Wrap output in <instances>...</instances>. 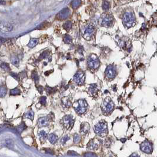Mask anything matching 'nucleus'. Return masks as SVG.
Instances as JSON below:
<instances>
[{
	"label": "nucleus",
	"mask_w": 157,
	"mask_h": 157,
	"mask_svg": "<svg viewBox=\"0 0 157 157\" xmlns=\"http://www.w3.org/2000/svg\"><path fill=\"white\" fill-rule=\"evenodd\" d=\"M101 108L102 113L104 115H110L115 109V103L111 98L109 97H107L103 100Z\"/></svg>",
	"instance_id": "nucleus-1"
},
{
	"label": "nucleus",
	"mask_w": 157,
	"mask_h": 157,
	"mask_svg": "<svg viewBox=\"0 0 157 157\" xmlns=\"http://www.w3.org/2000/svg\"><path fill=\"white\" fill-rule=\"evenodd\" d=\"M94 132L99 137H106L108 134V128L107 122L105 120L99 121L94 128Z\"/></svg>",
	"instance_id": "nucleus-2"
},
{
	"label": "nucleus",
	"mask_w": 157,
	"mask_h": 157,
	"mask_svg": "<svg viewBox=\"0 0 157 157\" xmlns=\"http://www.w3.org/2000/svg\"><path fill=\"white\" fill-rule=\"evenodd\" d=\"M76 113L78 115H83L86 112L88 108V103L85 99H79L75 102L72 105Z\"/></svg>",
	"instance_id": "nucleus-3"
},
{
	"label": "nucleus",
	"mask_w": 157,
	"mask_h": 157,
	"mask_svg": "<svg viewBox=\"0 0 157 157\" xmlns=\"http://www.w3.org/2000/svg\"><path fill=\"white\" fill-rule=\"evenodd\" d=\"M75 119L73 116L71 115H67L63 117L61 120V123L64 128L67 130H71L74 125Z\"/></svg>",
	"instance_id": "nucleus-4"
},
{
	"label": "nucleus",
	"mask_w": 157,
	"mask_h": 157,
	"mask_svg": "<svg viewBox=\"0 0 157 157\" xmlns=\"http://www.w3.org/2000/svg\"><path fill=\"white\" fill-rule=\"evenodd\" d=\"M140 149L145 154H151L153 152V144L149 140L145 139L140 144Z\"/></svg>",
	"instance_id": "nucleus-5"
},
{
	"label": "nucleus",
	"mask_w": 157,
	"mask_h": 157,
	"mask_svg": "<svg viewBox=\"0 0 157 157\" xmlns=\"http://www.w3.org/2000/svg\"><path fill=\"white\" fill-rule=\"evenodd\" d=\"M101 144V141L99 138H94L89 141L87 145V148L89 150L97 151L100 148Z\"/></svg>",
	"instance_id": "nucleus-6"
},
{
	"label": "nucleus",
	"mask_w": 157,
	"mask_h": 157,
	"mask_svg": "<svg viewBox=\"0 0 157 157\" xmlns=\"http://www.w3.org/2000/svg\"><path fill=\"white\" fill-rule=\"evenodd\" d=\"M74 81L78 85H83L85 81V73L82 70H79L74 76Z\"/></svg>",
	"instance_id": "nucleus-7"
},
{
	"label": "nucleus",
	"mask_w": 157,
	"mask_h": 157,
	"mask_svg": "<svg viewBox=\"0 0 157 157\" xmlns=\"http://www.w3.org/2000/svg\"><path fill=\"white\" fill-rule=\"evenodd\" d=\"M70 14V11L68 8H64L61 11L58 13L56 15V18L57 20H63L67 18Z\"/></svg>",
	"instance_id": "nucleus-8"
},
{
	"label": "nucleus",
	"mask_w": 157,
	"mask_h": 157,
	"mask_svg": "<svg viewBox=\"0 0 157 157\" xmlns=\"http://www.w3.org/2000/svg\"><path fill=\"white\" fill-rule=\"evenodd\" d=\"M51 117H45L40 118L37 121L38 126L39 127H42V126H47L49 125L50 121L51 119Z\"/></svg>",
	"instance_id": "nucleus-9"
},
{
	"label": "nucleus",
	"mask_w": 157,
	"mask_h": 157,
	"mask_svg": "<svg viewBox=\"0 0 157 157\" xmlns=\"http://www.w3.org/2000/svg\"><path fill=\"white\" fill-rule=\"evenodd\" d=\"M90 130V125L88 122H84L81 124L80 126V131L81 134L83 135H87Z\"/></svg>",
	"instance_id": "nucleus-10"
},
{
	"label": "nucleus",
	"mask_w": 157,
	"mask_h": 157,
	"mask_svg": "<svg viewBox=\"0 0 157 157\" xmlns=\"http://www.w3.org/2000/svg\"><path fill=\"white\" fill-rule=\"evenodd\" d=\"M88 92L91 96L94 97V98H97V96H98L99 89L97 87V85H95V84L90 85L88 89Z\"/></svg>",
	"instance_id": "nucleus-11"
},
{
	"label": "nucleus",
	"mask_w": 157,
	"mask_h": 157,
	"mask_svg": "<svg viewBox=\"0 0 157 157\" xmlns=\"http://www.w3.org/2000/svg\"><path fill=\"white\" fill-rule=\"evenodd\" d=\"M61 102L62 106L65 108H69L72 105V101L70 97H64L61 99Z\"/></svg>",
	"instance_id": "nucleus-12"
},
{
	"label": "nucleus",
	"mask_w": 157,
	"mask_h": 157,
	"mask_svg": "<svg viewBox=\"0 0 157 157\" xmlns=\"http://www.w3.org/2000/svg\"><path fill=\"white\" fill-rule=\"evenodd\" d=\"M106 77L109 80L114 79L115 77V71L113 69L108 67L105 73Z\"/></svg>",
	"instance_id": "nucleus-13"
},
{
	"label": "nucleus",
	"mask_w": 157,
	"mask_h": 157,
	"mask_svg": "<svg viewBox=\"0 0 157 157\" xmlns=\"http://www.w3.org/2000/svg\"><path fill=\"white\" fill-rule=\"evenodd\" d=\"M48 139L51 143L52 144H55L56 142H57V141H58V136L55 135L54 134H50L48 135Z\"/></svg>",
	"instance_id": "nucleus-14"
},
{
	"label": "nucleus",
	"mask_w": 157,
	"mask_h": 157,
	"mask_svg": "<svg viewBox=\"0 0 157 157\" xmlns=\"http://www.w3.org/2000/svg\"><path fill=\"white\" fill-rule=\"evenodd\" d=\"M114 142V139H112V138L111 137H108L106 138V139L105 140L104 142V145L105 147H107V148H108L109 147H110L111 146V145L113 144Z\"/></svg>",
	"instance_id": "nucleus-15"
},
{
	"label": "nucleus",
	"mask_w": 157,
	"mask_h": 157,
	"mask_svg": "<svg viewBox=\"0 0 157 157\" xmlns=\"http://www.w3.org/2000/svg\"><path fill=\"white\" fill-rule=\"evenodd\" d=\"M38 43V40L35 38H33L30 40L29 43L28 44V46L30 48H33L35 46H36Z\"/></svg>",
	"instance_id": "nucleus-16"
},
{
	"label": "nucleus",
	"mask_w": 157,
	"mask_h": 157,
	"mask_svg": "<svg viewBox=\"0 0 157 157\" xmlns=\"http://www.w3.org/2000/svg\"><path fill=\"white\" fill-rule=\"evenodd\" d=\"M7 88L5 85L0 86V98L4 97L7 94Z\"/></svg>",
	"instance_id": "nucleus-17"
},
{
	"label": "nucleus",
	"mask_w": 157,
	"mask_h": 157,
	"mask_svg": "<svg viewBox=\"0 0 157 157\" xmlns=\"http://www.w3.org/2000/svg\"><path fill=\"white\" fill-rule=\"evenodd\" d=\"M39 137L41 142H44L47 138V134L44 130H41L39 133Z\"/></svg>",
	"instance_id": "nucleus-18"
},
{
	"label": "nucleus",
	"mask_w": 157,
	"mask_h": 157,
	"mask_svg": "<svg viewBox=\"0 0 157 157\" xmlns=\"http://www.w3.org/2000/svg\"><path fill=\"white\" fill-rule=\"evenodd\" d=\"M26 128H27V126H26V125L25 124L24 122H22L21 124H20L18 126H17L16 129L18 131V132L21 133L24 130H25Z\"/></svg>",
	"instance_id": "nucleus-19"
},
{
	"label": "nucleus",
	"mask_w": 157,
	"mask_h": 157,
	"mask_svg": "<svg viewBox=\"0 0 157 157\" xmlns=\"http://www.w3.org/2000/svg\"><path fill=\"white\" fill-rule=\"evenodd\" d=\"M45 90H46V92H47L48 95H50V94H54V93L57 91V89L56 88L51 87L48 86H46Z\"/></svg>",
	"instance_id": "nucleus-20"
},
{
	"label": "nucleus",
	"mask_w": 157,
	"mask_h": 157,
	"mask_svg": "<svg viewBox=\"0 0 157 157\" xmlns=\"http://www.w3.org/2000/svg\"><path fill=\"white\" fill-rule=\"evenodd\" d=\"M24 117L26 118H28L29 119H31V121H33L34 119V113L33 111H29L28 112H27V113H25Z\"/></svg>",
	"instance_id": "nucleus-21"
},
{
	"label": "nucleus",
	"mask_w": 157,
	"mask_h": 157,
	"mask_svg": "<svg viewBox=\"0 0 157 157\" xmlns=\"http://www.w3.org/2000/svg\"><path fill=\"white\" fill-rule=\"evenodd\" d=\"M81 3V0H73L72 2H71V7L74 9H76V8H77L80 5Z\"/></svg>",
	"instance_id": "nucleus-22"
},
{
	"label": "nucleus",
	"mask_w": 157,
	"mask_h": 157,
	"mask_svg": "<svg viewBox=\"0 0 157 157\" xmlns=\"http://www.w3.org/2000/svg\"><path fill=\"white\" fill-rule=\"evenodd\" d=\"M21 94V90L18 88H15L11 89L9 92V94L11 96H15V95H19Z\"/></svg>",
	"instance_id": "nucleus-23"
},
{
	"label": "nucleus",
	"mask_w": 157,
	"mask_h": 157,
	"mask_svg": "<svg viewBox=\"0 0 157 157\" xmlns=\"http://www.w3.org/2000/svg\"><path fill=\"white\" fill-rule=\"evenodd\" d=\"M11 62L13 65H15L16 66H18L19 64V59L18 57H15V56H12L11 57Z\"/></svg>",
	"instance_id": "nucleus-24"
},
{
	"label": "nucleus",
	"mask_w": 157,
	"mask_h": 157,
	"mask_svg": "<svg viewBox=\"0 0 157 157\" xmlns=\"http://www.w3.org/2000/svg\"><path fill=\"white\" fill-rule=\"evenodd\" d=\"M74 138V142L75 144H78L81 140V137L80 135L78 134H75L73 136Z\"/></svg>",
	"instance_id": "nucleus-25"
},
{
	"label": "nucleus",
	"mask_w": 157,
	"mask_h": 157,
	"mask_svg": "<svg viewBox=\"0 0 157 157\" xmlns=\"http://www.w3.org/2000/svg\"><path fill=\"white\" fill-rule=\"evenodd\" d=\"M32 78L35 81V83H37L39 81V76L36 71H34L32 73Z\"/></svg>",
	"instance_id": "nucleus-26"
},
{
	"label": "nucleus",
	"mask_w": 157,
	"mask_h": 157,
	"mask_svg": "<svg viewBox=\"0 0 157 157\" xmlns=\"http://www.w3.org/2000/svg\"><path fill=\"white\" fill-rule=\"evenodd\" d=\"M1 67L2 68L3 70H5V71H9L10 70V67H9V64L8 63H2V64H1Z\"/></svg>",
	"instance_id": "nucleus-27"
},
{
	"label": "nucleus",
	"mask_w": 157,
	"mask_h": 157,
	"mask_svg": "<svg viewBox=\"0 0 157 157\" xmlns=\"http://www.w3.org/2000/svg\"><path fill=\"white\" fill-rule=\"evenodd\" d=\"M84 157H98L97 154L94 153H86L84 154Z\"/></svg>",
	"instance_id": "nucleus-28"
},
{
	"label": "nucleus",
	"mask_w": 157,
	"mask_h": 157,
	"mask_svg": "<svg viewBox=\"0 0 157 157\" xmlns=\"http://www.w3.org/2000/svg\"><path fill=\"white\" fill-rule=\"evenodd\" d=\"M40 102L43 106H45L47 103V98L45 96H41L40 98Z\"/></svg>",
	"instance_id": "nucleus-29"
},
{
	"label": "nucleus",
	"mask_w": 157,
	"mask_h": 157,
	"mask_svg": "<svg viewBox=\"0 0 157 157\" xmlns=\"http://www.w3.org/2000/svg\"><path fill=\"white\" fill-rule=\"evenodd\" d=\"M69 139H70V137H69L68 135H65V136H64V137H62L61 139L60 142L62 144H65Z\"/></svg>",
	"instance_id": "nucleus-30"
},
{
	"label": "nucleus",
	"mask_w": 157,
	"mask_h": 157,
	"mask_svg": "<svg viewBox=\"0 0 157 157\" xmlns=\"http://www.w3.org/2000/svg\"><path fill=\"white\" fill-rule=\"evenodd\" d=\"M63 27L65 28V30H70L71 27V22L70 21H67L66 22H65V24H64L63 25Z\"/></svg>",
	"instance_id": "nucleus-31"
},
{
	"label": "nucleus",
	"mask_w": 157,
	"mask_h": 157,
	"mask_svg": "<svg viewBox=\"0 0 157 157\" xmlns=\"http://www.w3.org/2000/svg\"><path fill=\"white\" fill-rule=\"evenodd\" d=\"M64 40L65 43H69L71 42V38L70 36L68 35H66L65 37H64Z\"/></svg>",
	"instance_id": "nucleus-32"
},
{
	"label": "nucleus",
	"mask_w": 157,
	"mask_h": 157,
	"mask_svg": "<svg viewBox=\"0 0 157 157\" xmlns=\"http://www.w3.org/2000/svg\"><path fill=\"white\" fill-rule=\"evenodd\" d=\"M6 145L9 148H12L14 146V144L12 142L11 140H8V141H6Z\"/></svg>",
	"instance_id": "nucleus-33"
},
{
	"label": "nucleus",
	"mask_w": 157,
	"mask_h": 157,
	"mask_svg": "<svg viewBox=\"0 0 157 157\" xmlns=\"http://www.w3.org/2000/svg\"><path fill=\"white\" fill-rule=\"evenodd\" d=\"M48 55V52L47 51H45L44 52H43V53L40 56V59H42V58H44L47 57V56Z\"/></svg>",
	"instance_id": "nucleus-34"
},
{
	"label": "nucleus",
	"mask_w": 157,
	"mask_h": 157,
	"mask_svg": "<svg viewBox=\"0 0 157 157\" xmlns=\"http://www.w3.org/2000/svg\"><path fill=\"white\" fill-rule=\"evenodd\" d=\"M11 76H12V77H14V79H15L16 80H19L18 75H17V73H11Z\"/></svg>",
	"instance_id": "nucleus-35"
},
{
	"label": "nucleus",
	"mask_w": 157,
	"mask_h": 157,
	"mask_svg": "<svg viewBox=\"0 0 157 157\" xmlns=\"http://www.w3.org/2000/svg\"><path fill=\"white\" fill-rule=\"evenodd\" d=\"M68 155H78V154H77L76 152L72 151H69L68 152Z\"/></svg>",
	"instance_id": "nucleus-36"
},
{
	"label": "nucleus",
	"mask_w": 157,
	"mask_h": 157,
	"mask_svg": "<svg viewBox=\"0 0 157 157\" xmlns=\"http://www.w3.org/2000/svg\"><path fill=\"white\" fill-rule=\"evenodd\" d=\"M38 89V92H40V93H41V94H42V92H43V90H44V88L42 86H38L37 87Z\"/></svg>",
	"instance_id": "nucleus-37"
},
{
	"label": "nucleus",
	"mask_w": 157,
	"mask_h": 157,
	"mask_svg": "<svg viewBox=\"0 0 157 157\" xmlns=\"http://www.w3.org/2000/svg\"><path fill=\"white\" fill-rule=\"evenodd\" d=\"M45 153H47V154H54V151L52 150V149H50V148H47V149H45Z\"/></svg>",
	"instance_id": "nucleus-38"
},
{
	"label": "nucleus",
	"mask_w": 157,
	"mask_h": 157,
	"mask_svg": "<svg viewBox=\"0 0 157 157\" xmlns=\"http://www.w3.org/2000/svg\"><path fill=\"white\" fill-rule=\"evenodd\" d=\"M129 157H141V156H140L138 153H132V154H131V155L129 156Z\"/></svg>",
	"instance_id": "nucleus-39"
},
{
	"label": "nucleus",
	"mask_w": 157,
	"mask_h": 157,
	"mask_svg": "<svg viewBox=\"0 0 157 157\" xmlns=\"http://www.w3.org/2000/svg\"><path fill=\"white\" fill-rule=\"evenodd\" d=\"M108 157H116V156H115V154H113V153H110V154H109V155H108Z\"/></svg>",
	"instance_id": "nucleus-40"
},
{
	"label": "nucleus",
	"mask_w": 157,
	"mask_h": 157,
	"mask_svg": "<svg viewBox=\"0 0 157 157\" xmlns=\"http://www.w3.org/2000/svg\"><path fill=\"white\" fill-rule=\"evenodd\" d=\"M4 41H5V40H4L2 39H0V46L2 45V43H4Z\"/></svg>",
	"instance_id": "nucleus-41"
},
{
	"label": "nucleus",
	"mask_w": 157,
	"mask_h": 157,
	"mask_svg": "<svg viewBox=\"0 0 157 157\" xmlns=\"http://www.w3.org/2000/svg\"><path fill=\"white\" fill-rule=\"evenodd\" d=\"M51 72H52V71H50V72H46L45 73V75L46 76H48V75H49V74H50V73H51Z\"/></svg>",
	"instance_id": "nucleus-42"
}]
</instances>
